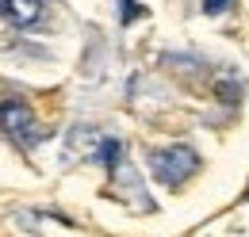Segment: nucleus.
<instances>
[{
    "label": "nucleus",
    "instance_id": "obj_1",
    "mask_svg": "<svg viewBox=\"0 0 249 237\" xmlns=\"http://www.w3.org/2000/svg\"><path fill=\"white\" fill-rule=\"evenodd\" d=\"M150 172H154V180H161L165 187H180V184H188V180L199 172V153L192 146H184V142L154 149V153H150Z\"/></svg>",
    "mask_w": 249,
    "mask_h": 237
},
{
    "label": "nucleus",
    "instance_id": "obj_2",
    "mask_svg": "<svg viewBox=\"0 0 249 237\" xmlns=\"http://www.w3.org/2000/svg\"><path fill=\"white\" fill-rule=\"evenodd\" d=\"M0 126H4V134H8L12 142H23V146H31L35 138H38L31 103H27V100H16V96L0 100Z\"/></svg>",
    "mask_w": 249,
    "mask_h": 237
},
{
    "label": "nucleus",
    "instance_id": "obj_3",
    "mask_svg": "<svg viewBox=\"0 0 249 237\" xmlns=\"http://www.w3.org/2000/svg\"><path fill=\"white\" fill-rule=\"evenodd\" d=\"M104 142V130L100 126H73L69 130V146H65V157L69 161H96V149Z\"/></svg>",
    "mask_w": 249,
    "mask_h": 237
},
{
    "label": "nucleus",
    "instance_id": "obj_4",
    "mask_svg": "<svg viewBox=\"0 0 249 237\" xmlns=\"http://www.w3.org/2000/svg\"><path fill=\"white\" fill-rule=\"evenodd\" d=\"M0 16L12 27H35L42 19V0H0Z\"/></svg>",
    "mask_w": 249,
    "mask_h": 237
},
{
    "label": "nucleus",
    "instance_id": "obj_5",
    "mask_svg": "<svg viewBox=\"0 0 249 237\" xmlns=\"http://www.w3.org/2000/svg\"><path fill=\"white\" fill-rule=\"evenodd\" d=\"M96 161H100V165L115 176V172H119V165H123V142L104 134V142H100V149H96Z\"/></svg>",
    "mask_w": 249,
    "mask_h": 237
},
{
    "label": "nucleus",
    "instance_id": "obj_6",
    "mask_svg": "<svg viewBox=\"0 0 249 237\" xmlns=\"http://www.w3.org/2000/svg\"><path fill=\"white\" fill-rule=\"evenodd\" d=\"M230 81H234V77H222V81H218V96H222L226 103H234V100L242 96V85H230Z\"/></svg>",
    "mask_w": 249,
    "mask_h": 237
},
{
    "label": "nucleus",
    "instance_id": "obj_7",
    "mask_svg": "<svg viewBox=\"0 0 249 237\" xmlns=\"http://www.w3.org/2000/svg\"><path fill=\"white\" fill-rule=\"evenodd\" d=\"M226 4H230V0H203V12H207V16H218Z\"/></svg>",
    "mask_w": 249,
    "mask_h": 237
},
{
    "label": "nucleus",
    "instance_id": "obj_8",
    "mask_svg": "<svg viewBox=\"0 0 249 237\" xmlns=\"http://www.w3.org/2000/svg\"><path fill=\"white\" fill-rule=\"evenodd\" d=\"M242 199H249V187H246V195H242Z\"/></svg>",
    "mask_w": 249,
    "mask_h": 237
}]
</instances>
